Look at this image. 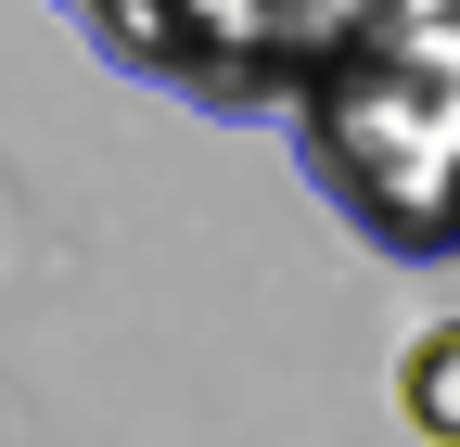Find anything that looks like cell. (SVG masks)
Wrapping results in <instances>:
<instances>
[{
  "mask_svg": "<svg viewBox=\"0 0 460 447\" xmlns=\"http://www.w3.org/2000/svg\"><path fill=\"white\" fill-rule=\"evenodd\" d=\"M307 192L396 268L460 256V0H384L281 102Z\"/></svg>",
  "mask_w": 460,
  "mask_h": 447,
  "instance_id": "6da1fadb",
  "label": "cell"
},
{
  "mask_svg": "<svg viewBox=\"0 0 460 447\" xmlns=\"http://www.w3.org/2000/svg\"><path fill=\"white\" fill-rule=\"evenodd\" d=\"M102 65H128L141 90L192 102V116H230V128H281L295 77L345 26H371L384 0H51Z\"/></svg>",
  "mask_w": 460,
  "mask_h": 447,
  "instance_id": "7a4b0ae2",
  "label": "cell"
},
{
  "mask_svg": "<svg viewBox=\"0 0 460 447\" xmlns=\"http://www.w3.org/2000/svg\"><path fill=\"white\" fill-rule=\"evenodd\" d=\"M396 409H410L435 447H460V320H435L422 346H410V371H396Z\"/></svg>",
  "mask_w": 460,
  "mask_h": 447,
  "instance_id": "3957f363",
  "label": "cell"
}]
</instances>
